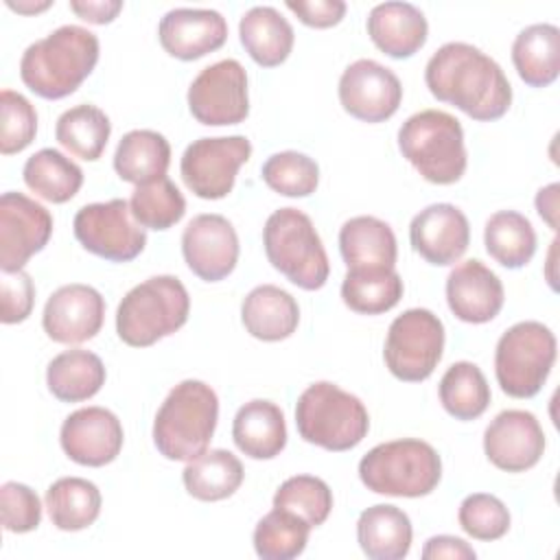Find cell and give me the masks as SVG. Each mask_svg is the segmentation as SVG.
Here are the masks:
<instances>
[{
  "mask_svg": "<svg viewBox=\"0 0 560 560\" xmlns=\"http://www.w3.org/2000/svg\"><path fill=\"white\" fill-rule=\"evenodd\" d=\"M429 92L472 120L501 118L512 105V85L501 66L466 42L440 46L424 68Z\"/></svg>",
  "mask_w": 560,
  "mask_h": 560,
  "instance_id": "1",
  "label": "cell"
},
{
  "mask_svg": "<svg viewBox=\"0 0 560 560\" xmlns=\"http://www.w3.org/2000/svg\"><path fill=\"white\" fill-rule=\"evenodd\" d=\"M96 61L98 37L83 26L66 24L24 50L20 77L37 96L57 101L70 96L92 74Z\"/></svg>",
  "mask_w": 560,
  "mask_h": 560,
  "instance_id": "2",
  "label": "cell"
},
{
  "mask_svg": "<svg viewBox=\"0 0 560 560\" xmlns=\"http://www.w3.org/2000/svg\"><path fill=\"white\" fill-rule=\"evenodd\" d=\"M219 420V398L203 381L177 383L153 420V444L166 459L190 462L206 453Z\"/></svg>",
  "mask_w": 560,
  "mask_h": 560,
  "instance_id": "3",
  "label": "cell"
},
{
  "mask_svg": "<svg viewBox=\"0 0 560 560\" xmlns=\"http://www.w3.org/2000/svg\"><path fill=\"white\" fill-rule=\"evenodd\" d=\"M402 158L431 184L448 186L466 171L464 129L459 120L442 109H422L398 129Z\"/></svg>",
  "mask_w": 560,
  "mask_h": 560,
  "instance_id": "4",
  "label": "cell"
},
{
  "mask_svg": "<svg viewBox=\"0 0 560 560\" xmlns=\"http://www.w3.org/2000/svg\"><path fill=\"white\" fill-rule=\"evenodd\" d=\"M190 313L186 287L175 276H153L136 284L120 300L116 332L133 348L153 346L158 339L177 332Z\"/></svg>",
  "mask_w": 560,
  "mask_h": 560,
  "instance_id": "5",
  "label": "cell"
},
{
  "mask_svg": "<svg viewBox=\"0 0 560 560\" xmlns=\"http://www.w3.org/2000/svg\"><path fill=\"white\" fill-rule=\"evenodd\" d=\"M359 479L376 494L427 497L442 479V459L429 442L416 438L383 442L361 457Z\"/></svg>",
  "mask_w": 560,
  "mask_h": 560,
  "instance_id": "6",
  "label": "cell"
},
{
  "mask_svg": "<svg viewBox=\"0 0 560 560\" xmlns=\"http://www.w3.org/2000/svg\"><path fill=\"white\" fill-rule=\"evenodd\" d=\"M295 427L304 442L341 453L361 444L370 429V416L354 394L319 381L300 394Z\"/></svg>",
  "mask_w": 560,
  "mask_h": 560,
  "instance_id": "7",
  "label": "cell"
},
{
  "mask_svg": "<svg viewBox=\"0 0 560 560\" xmlns=\"http://www.w3.org/2000/svg\"><path fill=\"white\" fill-rule=\"evenodd\" d=\"M262 245L273 269L295 287L317 291L326 284L330 262L311 217L302 210L280 208L269 214L262 228Z\"/></svg>",
  "mask_w": 560,
  "mask_h": 560,
  "instance_id": "8",
  "label": "cell"
},
{
  "mask_svg": "<svg viewBox=\"0 0 560 560\" xmlns=\"http://www.w3.org/2000/svg\"><path fill=\"white\" fill-rule=\"evenodd\" d=\"M553 361V332L540 322H518L510 326L497 341V383L512 398H532L542 389Z\"/></svg>",
  "mask_w": 560,
  "mask_h": 560,
  "instance_id": "9",
  "label": "cell"
},
{
  "mask_svg": "<svg viewBox=\"0 0 560 560\" xmlns=\"http://www.w3.org/2000/svg\"><path fill=\"white\" fill-rule=\"evenodd\" d=\"M442 350V319L429 308H409L389 324L383 359L398 381L420 383L433 374Z\"/></svg>",
  "mask_w": 560,
  "mask_h": 560,
  "instance_id": "10",
  "label": "cell"
},
{
  "mask_svg": "<svg viewBox=\"0 0 560 560\" xmlns=\"http://www.w3.org/2000/svg\"><path fill=\"white\" fill-rule=\"evenodd\" d=\"M77 241L94 256L112 262H129L147 245L144 228L133 221L129 201L109 199L79 208L72 221Z\"/></svg>",
  "mask_w": 560,
  "mask_h": 560,
  "instance_id": "11",
  "label": "cell"
},
{
  "mask_svg": "<svg viewBox=\"0 0 560 560\" xmlns=\"http://www.w3.org/2000/svg\"><path fill=\"white\" fill-rule=\"evenodd\" d=\"M249 155L252 142L245 136L199 138L186 147L179 173L192 195L201 199H223L232 192L236 173Z\"/></svg>",
  "mask_w": 560,
  "mask_h": 560,
  "instance_id": "12",
  "label": "cell"
},
{
  "mask_svg": "<svg viewBox=\"0 0 560 560\" xmlns=\"http://www.w3.org/2000/svg\"><path fill=\"white\" fill-rule=\"evenodd\" d=\"M188 109L208 127L243 122L249 114L245 68L236 59L206 66L188 88Z\"/></svg>",
  "mask_w": 560,
  "mask_h": 560,
  "instance_id": "13",
  "label": "cell"
},
{
  "mask_svg": "<svg viewBox=\"0 0 560 560\" xmlns=\"http://www.w3.org/2000/svg\"><path fill=\"white\" fill-rule=\"evenodd\" d=\"M52 234V214L35 199L9 190L0 197V269L20 271Z\"/></svg>",
  "mask_w": 560,
  "mask_h": 560,
  "instance_id": "14",
  "label": "cell"
},
{
  "mask_svg": "<svg viewBox=\"0 0 560 560\" xmlns=\"http://www.w3.org/2000/svg\"><path fill=\"white\" fill-rule=\"evenodd\" d=\"M400 101L398 77L374 59H357L339 79V103L357 120L383 122L398 112Z\"/></svg>",
  "mask_w": 560,
  "mask_h": 560,
  "instance_id": "15",
  "label": "cell"
},
{
  "mask_svg": "<svg viewBox=\"0 0 560 560\" xmlns=\"http://www.w3.org/2000/svg\"><path fill=\"white\" fill-rule=\"evenodd\" d=\"M182 254L188 269L206 280L228 278L238 260V236L234 225L221 214H197L182 234Z\"/></svg>",
  "mask_w": 560,
  "mask_h": 560,
  "instance_id": "16",
  "label": "cell"
},
{
  "mask_svg": "<svg viewBox=\"0 0 560 560\" xmlns=\"http://www.w3.org/2000/svg\"><path fill=\"white\" fill-rule=\"evenodd\" d=\"M483 451L499 470L525 472L545 453L542 427L532 411L505 409L486 427Z\"/></svg>",
  "mask_w": 560,
  "mask_h": 560,
  "instance_id": "17",
  "label": "cell"
},
{
  "mask_svg": "<svg viewBox=\"0 0 560 560\" xmlns=\"http://www.w3.org/2000/svg\"><path fill=\"white\" fill-rule=\"evenodd\" d=\"M122 424L105 407H83L72 411L59 433L63 453L81 466H105L114 462L122 448Z\"/></svg>",
  "mask_w": 560,
  "mask_h": 560,
  "instance_id": "18",
  "label": "cell"
},
{
  "mask_svg": "<svg viewBox=\"0 0 560 560\" xmlns=\"http://www.w3.org/2000/svg\"><path fill=\"white\" fill-rule=\"evenodd\" d=\"M105 300L90 284H63L46 302L42 326L57 343H83L101 330Z\"/></svg>",
  "mask_w": 560,
  "mask_h": 560,
  "instance_id": "19",
  "label": "cell"
},
{
  "mask_svg": "<svg viewBox=\"0 0 560 560\" xmlns=\"http://www.w3.org/2000/svg\"><path fill=\"white\" fill-rule=\"evenodd\" d=\"M409 241L427 262L446 267L464 256L470 243L466 214L453 203H431L409 225Z\"/></svg>",
  "mask_w": 560,
  "mask_h": 560,
  "instance_id": "20",
  "label": "cell"
},
{
  "mask_svg": "<svg viewBox=\"0 0 560 560\" xmlns=\"http://www.w3.org/2000/svg\"><path fill=\"white\" fill-rule=\"evenodd\" d=\"M162 48L182 61L219 50L228 39V22L214 9H171L158 26Z\"/></svg>",
  "mask_w": 560,
  "mask_h": 560,
  "instance_id": "21",
  "label": "cell"
},
{
  "mask_svg": "<svg viewBox=\"0 0 560 560\" xmlns=\"http://www.w3.org/2000/svg\"><path fill=\"white\" fill-rule=\"evenodd\" d=\"M505 291L499 276L481 260L459 262L446 278V302L466 324H486L503 308Z\"/></svg>",
  "mask_w": 560,
  "mask_h": 560,
  "instance_id": "22",
  "label": "cell"
},
{
  "mask_svg": "<svg viewBox=\"0 0 560 560\" xmlns=\"http://www.w3.org/2000/svg\"><path fill=\"white\" fill-rule=\"evenodd\" d=\"M424 13L409 2H381L368 15V35L378 50L394 59L416 55L427 42Z\"/></svg>",
  "mask_w": 560,
  "mask_h": 560,
  "instance_id": "23",
  "label": "cell"
},
{
  "mask_svg": "<svg viewBox=\"0 0 560 560\" xmlns=\"http://www.w3.org/2000/svg\"><path fill=\"white\" fill-rule=\"evenodd\" d=\"M339 252L348 269H394V230L376 217H352L339 230Z\"/></svg>",
  "mask_w": 560,
  "mask_h": 560,
  "instance_id": "24",
  "label": "cell"
},
{
  "mask_svg": "<svg viewBox=\"0 0 560 560\" xmlns=\"http://www.w3.org/2000/svg\"><path fill=\"white\" fill-rule=\"evenodd\" d=\"M232 438L241 453L252 459H273L287 446L282 409L271 400L245 402L232 422Z\"/></svg>",
  "mask_w": 560,
  "mask_h": 560,
  "instance_id": "25",
  "label": "cell"
},
{
  "mask_svg": "<svg viewBox=\"0 0 560 560\" xmlns=\"http://www.w3.org/2000/svg\"><path fill=\"white\" fill-rule=\"evenodd\" d=\"M245 330L260 341H282L300 324V306L291 293L276 284L252 289L241 306Z\"/></svg>",
  "mask_w": 560,
  "mask_h": 560,
  "instance_id": "26",
  "label": "cell"
},
{
  "mask_svg": "<svg viewBox=\"0 0 560 560\" xmlns=\"http://www.w3.org/2000/svg\"><path fill=\"white\" fill-rule=\"evenodd\" d=\"M411 521L389 503H376L361 512L357 521V540L370 560H402L411 549Z\"/></svg>",
  "mask_w": 560,
  "mask_h": 560,
  "instance_id": "27",
  "label": "cell"
},
{
  "mask_svg": "<svg viewBox=\"0 0 560 560\" xmlns=\"http://www.w3.org/2000/svg\"><path fill=\"white\" fill-rule=\"evenodd\" d=\"M238 37L247 55L262 68L280 66L295 42L293 26L273 7H252L238 22Z\"/></svg>",
  "mask_w": 560,
  "mask_h": 560,
  "instance_id": "28",
  "label": "cell"
},
{
  "mask_svg": "<svg viewBox=\"0 0 560 560\" xmlns=\"http://www.w3.org/2000/svg\"><path fill=\"white\" fill-rule=\"evenodd\" d=\"M512 63L527 85H551L560 72V28L553 24L523 28L512 44Z\"/></svg>",
  "mask_w": 560,
  "mask_h": 560,
  "instance_id": "29",
  "label": "cell"
},
{
  "mask_svg": "<svg viewBox=\"0 0 560 560\" xmlns=\"http://www.w3.org/2000/svg\"><path fill=\"white\" fill-rule=\"evenodd\" d=\"M168 164L171 144L153 129H133L125 133L114 153V168L118 177L136 186L166 177Z\"/></svg>",
  "mask_w": 560,
  "mask_h": 560,
  "instance_id": "30",
  "label": "cell"
},
{
  "mask_svg": "<svg viewBox=\"0 0 560 560\" xmlns=\"http://www.w3.org/2000/svg\"><path fill=\"white\" fill-rule=\"evenodd\" d=\"M46 383L57 400L81 402L98 394L105 385V365L90 350H66L48 363Z\"/></svg>",
  "mask_w": 560,
  "mask_h": 560,
  "instance_id": "31",
  "label": "cell"
},
{
  "mask_svg": "<svg viewBox=\"0 0 560 560\" xmlns=\"http://www.w3.org/2000/svg\"><path fill=\"white\" fill-rule=\"evenodd\" d=\"M243 475V464L234 453L212 448L190 459L182 472V479L190 497L199 501H221L241 488Z\"/></svg>",
  "mask_w": 560,
  "mask_h": 560,
  "instance_id": "32",
  "label": "cell"
},
{
  "mask_svg": "<svg viewBox=\"0 0 560 560\" xmlns=\"http://www.w3.org/2000/svg\"><path fill=\"white\" fill-rule=\"evenodd\" d=\"M101 490L83 477H61L46 490V510L57 529L79 532L101 514Z\"/></svg>",
  "mask_w": 560,
  "mask_h": 560,
  "instance_id": "33",
  "label": "cell"
},
{
  "mask_svg": "<svg viewBox=\"0 0 560 560\" xmlns=\"http://www.w3.org/2000/svg\"><path fill=\"white\" fill-rule=\"evenodd\" d=\"M22 177H24V184L37 197L50 203L70 201L83 184V171L61 151L50 147L39 149L26 160L22 168Z\"/></svg>",
  "mask_w": 560,
  "mask_h": 560,
  "instance_id": "34",
  "label": "cell"
},
{
  "mask_svg": "<svg viewBox=\"0 0 560 560\" xmlns=\"http://www.w3.org/2000/svg\"><path fill=\"white\" fill-rule=\"evenodd\" d=\"M486 252L505 269L525 267L536 254V232L529 219L516 210L494 212L483 228Z\"/></svg>",
  "mask_w": 560,
  "mask_h": 560,
  "instance_id": "35",
  "label": "cell"
},
{
  "mask_svg": "<svg viewBox=\"0 0 560 560\" xmlns=\"http://www.w3.org/2000/svg\"><path fill=\"white\" fill-rule=\"evenodd\" d=\"M112 133V122L103 109L90 103L66 109L55 125L57 142L72 155L94 162L103 155Z\"/></svg>",
  "mask_w": 560,
  "mask_h": 560,
  "instance_id": "36",
  "label": "cell"
},
{
  "mask_svg": "<svg viewBox=\"0 0 560 560\" xmlns=\"http://www.w3.org/2000/svg\"><path fill=\"white\" fill-rule=\"evenodd\" d=\"M402 280L394 269H348L341 282L343 304L361 315L392 311L402 298Z\"/></svg>",
  "mask_w": 560,
  "mask_h": 560,
  "instance_id": "37",
  "label": "cell"
},
{
  "mask_svg": "<svg viewBox=\"0 0 560 560\" xmlns=\"http://www.w3.org/2000/svg\"><path fill=\"white\" fill-rule=\"evenodd\" d=\"M440 402L455 420H475L490 405V385L470 361L453 363L440 381Z\"/></svg>",
  "mask_w": 560,
  "mask_h": 560,
  "instance_id": "38",
  "label": "cell"
},
{
  "mask_svg": "<svg viewBox=\"0 0 560 560\" xmlns=\"http://www.w3.org/2000/svg\"><path fill=\"white\" fill-rule=\"evenodd\" d=\"M308 532L311 525L306 521L273 508L256 523L254 549L262 560H291L306 549Z\"/></svg>",
  "mask_w": 560,
  "mask_h": 560,
  "instance_id": "39",
  "label": "cell"
},
{
  "mask_svg": "<svg viewBox=\"0 0 560 560\" xmlns=\"http://www.w3.org/2000/svg\"><path fill=\"white\" fill-rule=\"evenodd\" d=\"M129 208L142 228L168 230L186 214V199L168 177H160L136 186Z\"/></svg>",
  "mask_w": 560,
  "mask_h": 560,
  "instance_id": "40",
  "label": "cell"
},
{
  "mask_svg": "<svg viewBox=\"0 0 560 560\" xmlns=\"http://www.w3.org/2000/svg\"><path fill=\"white\" fill-rule=\"evenodd\" d=\"M273 508L287 510L306 521L311 527H317L332 510V492L319 477L295 475L280 483L273 494Z\"/></svg>",
  "mask_w": 560,
  "mask_h": 560,
  "instance_id": "41",
  "label": "cell"
},
{
  "mask_svg": "<svg viewBox=\"0 0 560 560\" xmlns=\"http://www.w3.org/2000/svg\"><path fill=\"white\" fill-rule=\"evenodd\" d=\"M265 184L284 197H308L319 184V166L298 151H280L267 158L260 168Z\"/></svg>",
  "mask_w": 560,
  "mask_h": 560,
  "instance_id": "42",
  "label": "cell"
},
{
  "mask_svg": "<svg viewBox=\"0 0 560 560\" xmlns=\"http://www.w3.org/2000/svg\"><path fill=\"white\" fill-rule=\"evenodd\" d=\"M459 527L477 540H499L510 529V512L505 503L488 492L468 494L457 512Z\"/></svg>",
  "mask_w": 560,
  "mask_h": 560,
  "instance_id": "43",
  "label": "cell"
},
{
  "mask_svg": "<svg viewBox=\"0 0 560 560\" xmlns=\"http://www.w3.org/2000/svg\"><path fill=\"white\" fill-rule=\"evenodd\" d=\"M37 133V114L26 96L13 90L0 92V151L2 155L24 151Z\"/></svg>",
  "mask_w": 560,
  "mask_h": 560,
  "instance_id": "44",
  "label": "cell"
},
{
  "mask_svg": "<svg viewBox=\"0 0 560 560\" xmlns=\"http://www.w3.org/2000/svg\"><path fill=\"white\" fill-rule=\"evenodd\" d=\"M0 512L7 532L26 534L42 523V503L35 490L24 483L7 481L0 488Z\"/></svg>",
  "mask_w": 560,
  "mask_h": 560,
  "instance_id": "45",
  "label": "cell"
},
{
  "mask_svg": "<svg viewBox=\"0 0 560 560\" xmlns=\"http://www.w3.org/2000/svg\"><path fill=\"white\" fill-rule=\"evenodd\" d=\"M35 302V287L26 271H2L0 278V319L2 324L24 322Z\"/></svg>",
  "mask_w": 560,
  "mask_h": 560,
  "instance_id": "46",
  "label": "cell"
},
{
  "mask_svg": "<svg viewBox=\"0 0 560 560\" xmlns=\"http://www.w3.org/2000/svg\"><path fill=\"white\" fill-rule=\"evenodd\" d=\"M287 9H291L302 24L313 28H330L346 15L343 0H287Z\"/></svg>",
  "mask_w": 560,
  "mask_h": 560,
  "instance_id": "47",
  "label": "cell"
},
{
  "mask_svg": "<svg viewBox=\"0 0 560 560\" xmlns=\"http://www.w3.org/2000/svg\"><path fill=\"white\" fill-rule=\"evenodd\" d=\"M475 549L457 538V536H433L424 542L422 547V558L424 560H440V558H453V560H475Z\"/></svg>",
  "mask_w": 560,
  "mask_h": 560,
  "instance_id": "48",
  "label": "cell"
},
{
  "mask_svg": "<svg viewBox=\"0 0 560 560\" xmlns=\"http://www.w3.org/2000/svg\"><path fill=\"white\" fill-rule=\"evenodd\" d=\"M70 9L81 20H85L90 24H107V22H112L120 13L122 2L120 0H85V2L72 0Z\"/></svg>",
  "mask_w": 560,
  "mask_h": 560,
  "instance_id": "49",
  "label": "cell"
},
{
  "mask_svg": "<svg viewBox=\"0 0 560 560\" xmlns=\"http://www.w3.org/2000/svg\"><path fill=\"white\" fill-rule=\"evenodd\" d=\"M558 190H560L558 184H549V186L540 188L538 195H536V210L549 223L551 230L558 228V221H556V214H558Z\"/></svg>",
  "mask_w": 560,
  "mask_h": 560,
  "instance_id": "50",
  "label": "cell"
},
{
  "mask_svg": "<svg viewBox=\"0 0 560 560\" xmlns=\"http://www.w3.org/2000/svg\"><path fill=\"white\" fill-rule=\"evenodd\" d=\"M11 9L20 11V13H37V11H44L50 7V2H42V4H22V2H7Z\"/></svg>",
  "mask_w": 560,
  "mask_h": 560,
  "instance_id": "51",
  "label": "cell"
}]
</instances>
